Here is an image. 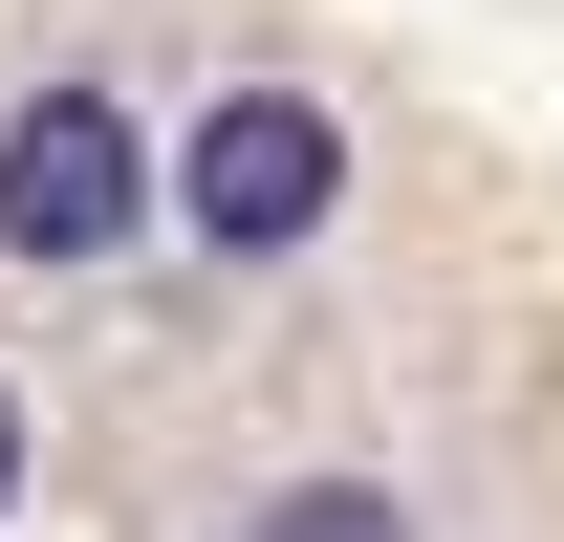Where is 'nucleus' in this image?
Wrapping results in <instances>:
<instances>
[{
  "label": "nucleus",
  "mask_w": 564,
  "mask_h": 542,
  "mask_svg": "<svg viewBox=\"0 0 564 542\" xmlns=\"http://www.w3.org/2000/svg\"><path fill=\"white\" fill-rule=\"evenodd\" d=\"M152 217L217 239V261H304V239L348 217V131H326V87H217L196 131L152 152Z\"/></svg>",
  "instance_id": "nucleus-1"
},
{
  "label": "nucleus",
  "mask_w": 564,
  "mask_h": 542,
  "mask_svg": "<svg viewBox=\"0 0 564 542\" xmlns=\"http://www.w3.org/2000/svg\"><path fill=\"white\" fill-rule=\"evenodd\" d=\"M152 239V131L109 87H22L0 109V261H131Z\"/></svg>",
  "instance_id": "nucleus-2"
},
{
  "label": "nucleus",
  "mask_w": 564,
  "mask_h": 542,
  "mask_svg": "<svg viewBox=\"0 0 564 542\" xmlns=\"http://www.w3.org/2000/svg\"><path fill=\"white\" fill-rule=\"evenodd\" d=\"M239 542H413V499H391V477H282Z\"/></svg>",
  "instance_id": "nucleus-3"
},
{
  "label": "nucleus",
  "mask_w": 564,
  "mask_h": 542,
  "mask_svg": "<svg viewBox=\"0 0 564 542\" xmlns=\"http://www.w3.org/2000/svg\"><path fill=\"white\" fill-rule=\"evenodd\" d=\"M0 521H22V391H0Z\"/></svg>",
  "instance_id": "nucleus-4"
}]
</instances>
